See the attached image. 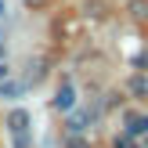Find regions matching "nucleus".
Instances as JSON below:
<instances>
[{
    "label": "nucleus",
    "mask_w": 148,
    "mask_h": 148,
    "mask_svg": "<svg viewBox=\"0 0 148 148\" xmlns=\"http://www.w3.org/2000/svg\"><path fill=\"white\" fill-rule=\"evenodd\" d=\"M25 4H29V7H43L47 0H25Z\"/></svg>",
    "instance_id": "9d476101"
},
{
    "label": "nucleus",
    "mask_w": 148,
    "mask_h": 148,
    "mask_svg": "<svg viewBox=\"0 0 148 148\" xmlns=\"http://www.w3.org/2000/svg\"><path fill=\"white\" fill-rule=\"evenodd\" d=\"M54 105L62 108V112H69V108L76 105V87H72V83H62V90H58V98H54Z\"/></svg>",
    "instance_id": "7ed1b4c3"
},
{
    "label": "nucleus",
    "mask_w": 148,
    "mask_h": 148,
    "mask_svg": "<svg viewBox=\"0 0 148 148\" xmlns=\"http://www.w3.org/2000/svg\"><path fill=\"white\" fill-rule=\"evenodd\" d=\"M7 69H11V65H4V62H0V79H7Z\"/></svg>",
    "instance_id": "1a4fd4ad"
},
{
    "label": "nucleus",
    "mask_w": 148,
    "mask_h": 148,
    "mask_svg": "<svg viewBox=\"0 0 148 148\" xmlns=\"http://www.w3.org/2000/svg\"><path fill=\"white\" fill-rule=\"evenodd\" d=\"M130 18L134 22H148V0H130Z\"/></svg>",
    "instance_id": "423d86ee"
},
{
    "label": "nucleus",
    "mask_w": 148,
    "mask_h": 148,
    "mask_svg": "<svg viewBox=\"0 0 148 148\" xmlns=\"http://www.w3.org/2000/svg\"><path fill=\"white\" fill-rule=\"evenodd\" d=\"M87 119H90L87 112H76V116H69V130H72V134H79V130L87 127Z\"/></svg>",
    "instance_id": "0eeeda50"
},
{
    "label": "nucleus",
    "mask_w": 148,
    "mask_h": 148,
    "mask_svg": "<svg viewBox=\"0 0 148 148\" xmlns=\"http://www.w3.org/2000/svg\"><path fill=\"white\" fill-rule=\"evenodd\" d=\"M0 58H4V43H0Z\"/></svg>",
    "instance_id": "f8f14e48"
},
{
    "label": "nucleus",
    "mask_w": 148,
    "mask_h": 148,
    "mask_svg": "<svg viewBox=\"0 0 148 148\" xmlns=\"http://www.w3.org/2000/svg\"><path fill=\"white\" fill-rule=\"evenodd\" d=\"M65 148H87L83 141H69V145H65Z\"/></svg>",
    "instance_id": "9b49d317"
},
{
    "label": "nucleus",
    "mask_w": 148,
    "mask_h": 148,
    "mask_svg": "<svg viewBox=\"0 0 148 148\" xmlns=\"http://www.w3.org/2000/svg\"><path fill=\"white\" fill-rule=\"evenodd\" d=\"M127 134L130 137H148V116L145 112H130L127 116Z\"/></svg>",
    "instance_id": "f03ea898"
},
{
    "label": "nucleus",
    "mask_w": 148,
    "mask_h": 148,
    "mask_svg": "<svg viewBox=\"0 0 148 148\" xmlns=\"http://www.w3.org/2000/svg\"><path fill=\"white\" fill-rule=\"evenodd\" d=\"M116 148H145V145L137 141V137H130V134H119L116 137Z\"/></svg>",
    "instance_id": "6e6552de"
},
{
    "label": "nucleus",
    "mask_w": 148,
    "mask_h": 148,
    "mask_svg": "<svg viewBox=\"0 0 148 148\" xmlns=\"http://www.w3.org/2000/svg\"><path fill=\"white\" fill-rule=\"evenodd\" d=\"M145 148H148V137H145Z\"/></svg>",
    "instance_id": "4468645a"
},
{
    "label": "nucleus",
    "mask_w": 148,
    "mask_h": 148,
    "mask_svg": "<svg viewBox=\"0 0 148 148\" xmlns=\"http://www.w3.org/2000/svg\"><path fill=\"white\" fill-rule=\"evenodd\" d=\"M127 90L134 94V98H148V76H145V72H137V76H130Z\"/></svg>",
    "instance_id": "39448f33"
},
{
    "label": "nucleus",
    "mask_w": 148,
    "mask_h": 148,
    "mask_svg": "<svg viewBox=\"0 0 148 148\" xmlns=\"http://www.w3.org/2000/svg\"><path fill=\"white\" fill-rule=\"evenodd\" d=\"M0 14H4V0H0Z\"/></svg>",
    "instance_id": "ddd939ff"
},
{
    "label": "nucleus",
    "mask_w": 148,
    "mask_h": 148,
    "mask_svg": "<svg viewBox=\"0 0 148 148\" xmlns=\"http://www.w3.org/2000/svg\"><path fill=\"white\" fill-rule=\"evenodd\" d=\"M7 127H11L14 145H18V148L29 145V112H25V108H14V112L7 116Z\"/></svg>",
    "instance_id": "f257e3e1"
},
{
    "label": "nucleus",
    "mask_w": 148,
    "mask_h": 148,
    "mask_svg": "<svg viewBox=\"0 0 148 148\" xmlns=\"http://www.w3.org/2000/svg\"><path fill=\"white\" fill-rule=\"evenodd\" d=\"M25 79H22V83H18V79H0V98H22V94H25Z\"/></svg>",
    "instance_id": "20e7f679"
}]
</instances>
